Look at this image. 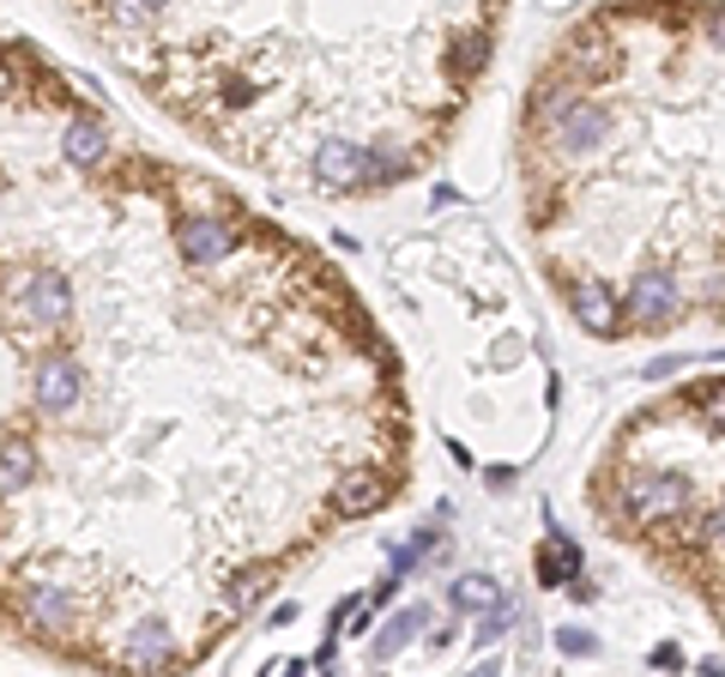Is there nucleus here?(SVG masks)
Listing matches in <instances>:
<instances>
[{"label": "nucleus", "mask_w": 725, "mask_h": 677, "mask_svg": "<svg viewBox=\"0 0 725 677\" xmlns=\"http://www.w3.org/2000/svg\"><path fill=\"white\" fill-rule=\"evenodd\" d=\"M617 303H623V327H641V334H665V327H677L690 315V290L665 266H653L629 290H617Z\"/></svg>", "instance_id": "f257e3e1"}, {"label": "nucleus", "mask_w": 725, "mask_h": 677, "mask_svg": "<svg viewBox=\"0 0 725 677\" xmlns=\"http://www.w3.org/2000/svg\"><path fill=\"white\" fill-rule=\"evenodd\" d=\"M623 490V515L629 527H665V520L690 515L695 508V484L683 472H653V478H629L617 484Z\"/></svg>", "instance_id": "f03ea898"}, {"label": "nucleus", "mask_w": 725, "mask_h": 677, "mask_svg": "<svg viewBox=\"0 0 725 677\" xmlns=\"http://www.w3.org/2000/svg\"><path fill=\"white\" fill-rule=\"evenodd\" d=\"M242 242V230L230 212H181L176 219V254L188 266H218Z\"/></svg>", "instance_id": "7ed1b4c3"}, {"label": "nucleus", "mask_w": 725, "mask_h": 677, "mask_svg": "<svg viewBox=\"0 0 725 677\" xmlns=\"http://www.w3.org/2000/svg\"><path fill=\"white\" fill-rule=\"evenodd\" d=\"M12 303H19V321L24 327H61L73 315V285L61 273H49V266H36V273L19 278Z\"/></svg>", "instance_id": "20e7f679"}, {"label": "nucleus", "mask_w": 725, "mask_h": 677, "mask_svg": "<svg viewBox=\"0 0 725 677\" xmlns=\"http://www.w3.org/2000/svg\"><path fill=\"white\" fill-rule=\"evenodd\" d=\"M315 182L327 188V194L369 188V146H362V139H321L315 146Z\"/></svg>", "instance_id": "39448f33"}, {"label": "nucleus", "mask_w": 725, "mask_h": 677, "mask_svg": "<svg viewBox=\"0 0 725 677\" xmlns=\"http://www.w3.org/2000/svg\"><path fill=\"white\" fill-rule=\"evenodd\" d=\"M568 309H575V321L587 327L592 339H617L623 334V303H617V290L605 285V278H568Z\"/></svg>", "instance_id": "423d86ee"}, {"label": "nucleus", "mask_w": 725, "mask_h": 677, "mask_svg": "<svg viewBox=\"0 0 725 677\" xmlns=\"http://www.w3.org/2000/svg\"><path fill=\"white\" fill-rule=\"evenodd\" d=\"M31 400H36V412H49V417L73 412V405L85 400V369L73 363V357H43L36 375H31Z\"/></svg>", "instance_id": "0eeeda50"}, {"label": "nucleus", "mask_w": 725, "mask_h": 677, "mask_svg": "<svg viewBox=\"0 0 725 677\" xmlns=\"http://www.w3.org/2000/svg\"><path fill=\"white\" fill-rule=\"evenodd\" d=\"M170 659H176V630L170 623L146 617V623L127 630V642H122V666L127 671H170Z\"/></svg>", "instance_id": "6e6552de"}, {"label": "nucleus", "mask_w": 725, "mask_h": 677, "mask_svg": "<svg viewBox=\"0 0 725 677\" xmlns=\"http://www.w3.org/2000/svg\"><path fill=\"white\" fill-rule=\"evenodd\" d=\"M19 617L31 623V630H49V635L73 630V599H67V586H55V581H31V586L19 593Z\"/></svg>", "instance_id": "1a4fd4ad"}, {"label": "nucleus", "mask_w": 725, "mask_h": 677, "mask_svg": "<svg viewBox=\"0 0 725 677\" xmlns=\"http://www.w3.org/2000/svg\"><path fill=\"white\" fill-rule=\"evenodd\" d=\"M61 151H67V163H80V170H97L103 158H109V127H103V115H73L67 134H61Z\"/></svg>", "instance_id": "9d476101"}, {"label": "nucleus", "mask_w": 725, "mask_h": 677, "mask_svg": "<svg viewBox=\"0 0 725 677\" xmlns=\"http://www.w3.org/2000/svg\"><path fill=\"white\" fill-rule=\"evenodd\" d=\"M393 496V484L387 478H375V472H345L339 484H333V508H339L345 520H357V515H375V508Z\"/></svg>", "instance_id": "9b49d317"}, {"label": "nucleus", "mask_w": 725, "mask_h": 677, "mask_svg": "<svg viewBox=\"0 0 725 677\" xmlns=\"http://www.w3.org/2000/svg\"><path fill=\"white\" fill-rule=\"evenodd\" d=\"M266 593H272V563H254V569H242V574L224 581V611L230 617H249Z\"/></svg>", "instance_id": "f8f14e48"}, {"label": "nucleus", "mask_w": 725, "mask_h": 677, "mask_svg": "<svg viewBox=\"0 0 725 677\" xmlns=\"http://www.w3.org/2000/svg\"><path fill=\"white\" fill-rule=\"evenodd\" d=\"M31 478H36L31 436H7V442H0V496H19Z\"/></svg>", "instance_id": "ddd939ff"}, {"label": "nucleus", "mask_w": 725, "mask_h": 677, "mask_svg": "<svg viewBox=\"0 0 725 677\" xmlns=\"http://www.w3.org/2000/svg\"><path fill=\"white\" fill-rule=\"evenodd\" d=\"M418 630H430V605H406V611H393V617H387V630L375 635V659L406 654V647H411V635H418Z\"/></svg>", "instance_id": "4468645a"}, {"label": "nucleus", "mask_w": 725, "mask_h": 677, "mask_svg": "<svg viewBox=\"0 0 725 677\" xmlns=\"http://www.w3.org/2000/svg\"><path fill=\"white\" fill-rule=\"evenodd\" d=\"M538 569H544V586H568V581H580V551H575V539L550 532V544L538 551Z\"/></svg>", "instance_id": "2eb2a0df"}, {"label": "nucleus", "mask_w": 725, "mask_h": 677, "mask_svg": "<svg viewBox=\"0 0 725 677\" xmlns=\"http://www.w3.org/2000/svg\"><path fill=\"white\" fill-rule=\"evenodd\" d=\"M448 599H453V611H490V605H502V581L496 574H460L448 586Z\"/></svg>", "instance_id": "dca6fc26"}, {"label": "nucleus", "mask_w": 725, "mask_h": 677, "mask_svg": "<svg viewBox=\"0 0 725 677\" xmlns=\"http://www.w3.org/2000/svg\"><path fill=\"white\" fill-rule=\"evenodd\" d=\"M508 623H514V611H502V605H490V611H477V647H496L502 635H508Z\"/></svg>", "instance_id": "f3484780"}, {"label": "nucleus", "mask_w": 725, "mask_h": 677, "mask_svg": "<svg viewBox=\"0 0 725 677\" xmlns=\"http://www.w3.org/2000/svg\"><path fill=\"white\" fill-rule=\"evenodd\" d=\"M333 623H339V635H362L369 630V605H362V599H345V605L333 611Z\"/></svg>", "instance_id": "a211bd4d"}, {"label": "nucleus", "mask_w": 725, "mask_h": 677, "mask_svg": "<svg viewBox=\"0 0 725 677\" xmlns=\"http://www.w3.org/2000/svg\"><path fill=\"white\" fill-rule=\"evenodd\" d=\"M556 647H563L568 659H592V654H599V642H592L587 630H556Z\"/></svg>", "instance_id": "6ab92c4d"}, {"label": "nucleus", "mask_w": 725, "mask_h": 677, "mask_svg": "<svg viewBox=\"0 0 725 677\" xmlns=\"http://www.w3.org/2000/svg\"><path fill=\"white\" fill-rule=\"evenodd\" d=\"M465 677H502V666H496V659H484V666H477V671H465Z\"/></svg>", "instance_id": "aec40b11"}, {"label": "nucleus", "mask_w": 725, "mask_h": 677, "mask_svg": "<svg viewBox=\"0 0 725 677\" xmlns=\"http://www.w3.org/2000/svg\"><path fill=\"white\" fill-rule=\"evenodd\" d=\"M291 677H303V671H291Z\"/></svg>", "instance_id": "412c9836"}]
</instances>
